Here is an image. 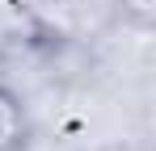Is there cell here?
I'll list each match as a JSON object with an SVG mask.
<instances>
[{
    "label": "cell",
    "instance_id": "6da1fadb",
    "mask_svg": "<svg viewBox=\"0 0 156 151\" xmlns=\"http://www.w3.org/2000/svg\"><path fill=\"white\" fill-rule=\"evenodd\" d=\"M30 147V109L9 84H0V151Z\"/></svg>",
    "mask_w": 156,
    "mask_h": 151
}]
</instances>
